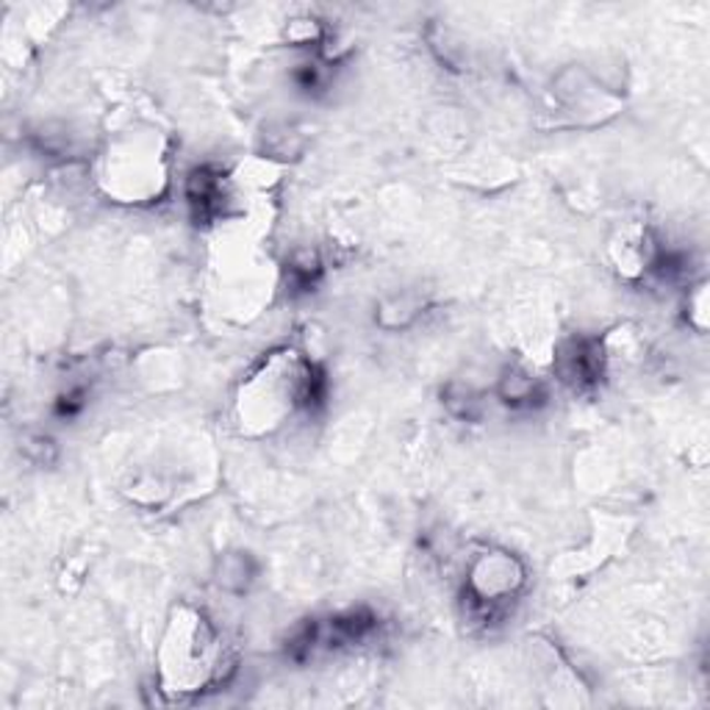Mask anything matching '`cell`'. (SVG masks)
I'll use <instances>...</instances> for the list:
<instances>
[{
  "instance_id": "8992f818",
  "label": "cell",
  "mask_w": 710,
  "mask_h": 710,
  "mask_svg": "<svg viewBox=\"0 0 710 710\" xmlns=\"http://www.w3.org/2000/svg\"><path fill=\"white\" fill-rule=\"evenodd\" d=\"M422 308H425V301L411 292H403V295H392L386 301L378 303L375 308V323L381 325L383 330H405L419 319Z\"/></svg>"
},
{
  "instance_id": "ba28073f",
  "label": "cell",
  "mask_w": 710,
  "mask_h": 710,
  "mask_svg": "<svg viewBox=\"0 0 710 710\" xmlns=\"http://www.w3.org/2000/svg\"><path fill=\"white\" fill-rule=\"evenodd\" d=\"M84 397H87V394H84V389H69L67 394H62V397H58L56 411L62 416H76L78 411L84 408Z\"/></svg>"
},
{
  "instance_id": "52a82bcc",
  "label": "cell",
  "mask_w": 710,
  "mask_h": 710,
  "mask_svg": "<svg viewBox=\"0 0 710 710\" xmlns=\"http://www.w3.org/2000/svg\"><path fill=\"white\" fill-rule=\"evenodd\" d=\"M441 397H445L447 411H450L452 416H458V419L474 422V419H480V414H483V403H480V397L474 394L472 386H463V383H450Z\"/></svg>"
},
{
  "instance_id": "6da1fadb",
  "label": "cell",
  "mask_w": 710,
  "mask_h": 710,
  "mask_svg": "<svg viewBox=\"0 0 710 710\" xmlns=\"http://www.w3.org/2000/svg\"><path fill=\"white\" fill-rule=\"evenodd\" d=\"M162 682L170 693H195L222 680L226 647L200 611H178L162 644Z\"/></svg>"
},
{
  "instance_id": "277c9868",
  "label": "cell",
  "mask_w": 710,
  "mask_h": 710,
  "mask_svg": "<svg viewBox=\"0 0 710 710\" xmlns=\"http://www.w3.org/2000/svg\"><path fill=\"white\" fill-rule=\"evenodd\" d=\"M496 397L503 400L509 408L527 411L536 408L547 394H544L542 381H538L536 375H531V372L522 370V367H511V370H505V375L500 378V383H496Z\"/></svg>"
},
{
  "instance_id": "3957f363",
  "label": "cell",
  "mask_w": 710,
  "mask_h": 710,
  "mask_svg": "<svg viewBox=\"0 0 710 710\" xmlns=\"http://www.w3.org/2000/svg\"><path fill=\"white\" fill-rule=\"evenodd\" d=\"M558 367L564 381L575 386H594L605 370V352L594 339H572L560 350Z\"/></svg>"
},
{
  "instance_id": "7a4b0ae2",
  "label": "cell",
  "mask_w": 710,
  "mask_h": 710,
  "mask_svg": "<svg viewBox=\"0 0 710 710\" xmlns=\"http://www.w3.org/2000/svg\"><path fill=\"white\" fill-rule=\"evenodd\" d=\"M525 586V566L505 549H485L474 555L467 575V597L472 616L491 624Z\"/></svg>"
},
{
  "instance_id": "5b68a950",
  "label": "cell",
  "mask_w": 710,
  "mask_h": 710,
  "mask_svg": "<svg viewBox=\"0 0 710 710\" xmlns=\"http://www.w3.org/2000/svg\"><path fill=\"white\" fill-rule=\"evenodd\" d=\"M259 566L250 553H226L215 566V583L226 594H244L253 586Z\"/></svg>"
}]
</instances>
